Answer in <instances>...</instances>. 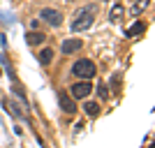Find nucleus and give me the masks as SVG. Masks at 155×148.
<instances>
[{
  "instance_id": "1a4fd4ad",
  "label": "nucleus",
  "mask_w": 155,
  "mask_h": 148,
  "mask_svg": "<svg viewBox=\"0 0 155 148\" xmlns=\"http://www.w3.org/2000/svg\"><path fill=\"white\" fill-rule=\"evenodd\" d=\"M28 44H42V42H44V35H42V32H28Z\"/></svg>"
},
{
  "instance_id": "6e6552de",
  "label": "nucleus",
  "mask_w": 155,
  "mask_h": 148,
  "mask_svg": "<svg viewBox=\"0 0 155 148\" xmlns=\"http://www.w3.org/2000/svg\"><path fill=\"white\" fill-rule=\"evenodd\" d=\"M53 60V49H44V51L39 53V63L42 65H49Z\"/></svg>"
},
{
  "instance_id": "7ed1b4c3",
  "label": "nucleus",
  "mask_w": 155,
  "mask_h": 148,
  "mask_svg": "<svg viewBox=\"0 0 155 148\" xmlns=\"http://www.w3.org/2000/svg\"><path fill=\"white\" fill-rule=\"evenodd\" d=\"M58 104H60V109H63L65 113H74V111H77V107H74V97H72L70 93H65V90L58 93Z\"/></svg>"
},
{
  "instance_id": "f03ea898",
  "label": "nucleus",
  "mask_w": 155,
  "mask_h": 148,
  "mask_svg": "<svg viewBox=\"0 0 155 148\" xmlns=\"http://www.w3.org/2000/svg\"><path fill=\"white\" fill-rule=\"evenodd\" d=\"M72 72H74L77 77H81V79H93L95 77V63H91L88 58H81V60L74 63Z\"/></svg>"
},
{
  "instance_id": "39448f33",
  "label": "nucleus",
  "mask_w": 155,
  "mask_h": 148,
  "mask_svg": "<svg viewBox=\"0 0 155 148\" xmlns=\"http://www.w3.org/2000/svg\"><path fill=\"white\" fill-rule=\"evenodd\" d=\"M91 81H81V84H74L72 86V97H79V100H84V97L91 95Z\"/></svg>"
},
{
  "instance_id": "9d476101",
  "label": "nucleus",
  "mask_w": 155,
  "mask_h": 148,
  "mask_svg": "<svg viewBox=\"0 0 155 148\" xmlns=\"http://www.w3.org/2000/svg\"><path fill=\"white\" fill-rule=\"evenodd\" d=\"M84 111H86V113H88V116H97V113H100V107H97L95 102H86Z\"/></svg>"
},
{
  "instance_id": "ddd939ff",
  "label": "nucleus",
  "mask_w": 155,
  "mask_h": 148,
  "mask_svg": "<svg viewBox=\"0 0 155 148\" xmlns=\"http://www.w3.org/2000/svg\"><path fill=\"white\" fill-rule=\"evenodd\" d=\"M148 2H150V0H139V2H137V5L132 7V14H141L143 9L148 7Z\"/></svg>"
},
{
  "instance_id": "f8f14e48",
  "label": "nucleus",
  "mask_w": 155,
  "mask_h": 148,
  "mask_svg": "<svg viewBox=\"0 0 155 148\" xmlns=\"http://www.w3.org/2000/svg\"><path fill=\"white\" fill-rule=\"evenodd\" d=\"M123 12H125V9H123V5H114V9H111V14H109V16H111L114 21H118L120 16H123Z\"/></svg>"
},
{
  "instance_id": "9b49d317",
  "label": "nucleus",
  "mask_w": 155,
  "mask_h": 148,
  "mask_svg": "<svg viewBox=\"0 0 155 148\" xmlns=\"http://www.w3.org/2000/svg\"><path fill=\"white\" fill-rule=\"evenodd\" d=\"M2 104H5V107H7V111H9L12 116H16V118H19V116H23V113H21V111H19V107H16V104H12V102H9V100H5V102H2Z\"/></svg>"
},
{
  "instance_id": "423d86ee",
  "label": "nucleus",
  "mask_w": 155,
  "mask_h": 148,
  "mask_svg": "<svg viewBox=\"0 0 155 148\" xmlns=\"http://www.w3.org/2000/svg\"><path fill=\"white\" fill-rule=\"evenodd\" d=\"M60 49H63V53H74L81 49V39H65Z\"/></svg>"
},
{
  "instance_id": "20e7f679",
  "label": "nucleus",
  "mask_w": 155,
  "mask_h": 148,
  "mask_svg": "<svg viewBox=\"0 0 155 148\" xmlns=\"http://www.w3.org/2000/svg\"><path fill=\"white\" fill-rule=\"evenodd\" d=\"M42 19L46 21V23H51V26L58 28L60 23H63V16H60L58 9H51V7H46V9H42Z\"/></svg>"
},
{
  "instance_id": "f257e3e1",
  "label": "nucleus",
  "mask_w": 155,
  "mask_h": 148,
  "mask_svg": "<svg viewBox=\"0 0 155 148\" xmlns=\"http://www.w3.org/2000/svg\"><path fill=\"white\" fill-rule=\"evenodd\" d=\"M93 7H84V9H79L77 16L72 19V32H81L86 30V28H91L93 26Z\"/></svg>"
},
{
  "instance_id": "0eeeda50",
  "label": "nucleus",
  "mask_w": 155,
  "mask_h": 148,
  "mask_svg": "<svg viewBox=\"0 0 155 148\" xmlns=\"http://www.w3.org/2000/svg\"><path fill=\"white\" fill-rule=\"evenodd\" d=\"M143 30H146V23L137 21L134 26H130V28H127V37H137V35H139V32H143Z\"/></svg>"
}]
</instances>
